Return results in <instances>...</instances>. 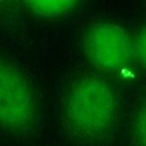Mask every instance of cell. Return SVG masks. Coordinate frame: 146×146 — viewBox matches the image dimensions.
<instances>
[{
  "instance_id": "1",
  "label": "cell",
  "mask_w": 146,
  "mask_h": 146,
  "mask_svg": "<svg viewBox=\"0 0 146 146\" xmlns=\"http://www.w3.org/2000/svg\"><path fill=\"white\" fill-rule=\"evenodd\" d=\"M64 112L73 136L86 143H96L115 129L119 107L106 82L96 76H83L70 87Z\"/></svg>"
},
{
  "instance_id": "2",
  "label": "cell",
  "mask_w": 146,
  "mask_h": 146,
  "mask_svg": "<svg viewBox=\"0 0 146 146\" xmlns=\"http://www.w3.org/2000/svg\"><path fill=\"white\" fill-rule=\"evenodd\" d=\"M89 62L103 72H117L131 58V43L127 32L114 23H98L89 29L83 40Z\"/></svg>"
},
{
  "instance_id": "3",
  "label": "cell",
  "mask_w": 146,
  "mask_h": 146,
  "mask_svg": "<svg viewBox=\"0 0 146 146\" xmlns=\"http://www.w3.org/2000/svg\"><path fill=\"white\" fill-rule=\"evenodd\" d=\"M35 119V102L24 76L6 64L0 63V124L26 130Z\"/></svg>"
},
{
  "instance_id": "4",
  "label": "cell",
  "mask_w": 146,
  "mask_h": 146,
  "mask_svg": "<svg viewBox=\"0 0 146 146\" xmlns=\"http://www.w3.org/2000/svg\"><path fill=\"white\" fill-rule=\"evenodd\" d=\"M78 5L76 1H30L26 6L36 15L42 17H56L71 11Z\"/></svg>"
},
{
  "instance_id": "5",
  "label": "cell",
  "mask_w": 146,
  "mask_h": 146,
  "mask_svg": "<svg viewBox=\"0 0 146 146\" xmlns=\"http://www.w3.org/2000/svg\"><path fill=\"white\" fill-rule=\"evenodd\" d=\"M133 138L137 146H146V102L140 106L136 115Z\"/></svg>"
},
{
  "instance_id": "6",
  "label": "cell",
  "mask_w": 146,
  "mask_h": 146,
  "mask_svg": "<svg viewBox=\"0 0 146 146\" xmlns=\"http://www.w3.org/2000/svg\"><path fill=\"white\" fill-rule=\"evenodd\" d=\"M136 50H137V56L139 59V63L146 68V29L141 31L137 39V44H136Z\"/></svg>"
}]
</instances>
